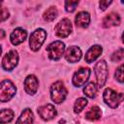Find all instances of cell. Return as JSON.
Listing matches in <instances>:
<instances>
[{
    "mask_svg": "<svg viewBox=\"0 0 124 124\" xmlns=\"http://www.w3.org/2000/svg\"><path fill=\"white\" fill-rule=\"evenodd\" d=\"M8 17H9V12H8V10L6 8H2V11H1V21H4Z\"/></svg>",
    "mask_w": 124,
    "mask_h": 124,
    "instance_id": "obj_27",
    "label": "cell"
},
{
    "mask_svg": "<svg viewBox=\"0 0 124 124\" xmlns=\"http://www.w3.org/2000/svg\"><path fill=\"white\" fill-rule=\"evenodd\" d=\"M18 62V53L16 50H10L2 59V68L5 71H12L16 68Z\"/></svg>",
    "mask_w": 124,
    "mask_h": 124,
    "instance_id": "obj_8",
    "label": "cell"
},
{
    "mask_svg": "<svg viewBox=\"0 0 124 124\" xmlns=\"http://www.w3.org/2000/svg\"><path fill=\"white\" fill-rule=\"evenodd\" d=\"M119 23H120V16L116 13H110L108 16H106L103 19V26L106 28L119 25Z\"/></svg>",
    "mask_w": 124,
    "mask_h": 124,
    "instance_id": "obj_16",
    "label": "cell"
},
{
    "mask_svg": "<svg viewBox=\"0 0 124 124\" xmlns=\"http://www.w3.org/2000/svg\"><path fill=\"white\" fill-rule=\"evenodd\" d=\"M97 93V86L94 82H89L83 88V94L88 98H94Z\"/></svg>",
    "mask_w": 124,
    "mask_h": 124,
    "instance_id": "obj_20",
    "label": "cell"
},
{
    "mask_svg": "<svg viewBox=\"0 0 124 124\" xmlns=\"http://www.w3.org/2000/svg\"><path fill=\"white\" fill-rule=\"evenodd\" d=\"M75 23L77 26L81 27V28L87 27L90 23V15L84 11L78 13V15L75 17Z\"/></svg>",
    "mask_w": 124,
    "mask_h": 124,
    "instance_id": "obj_15",
    "label": "cell"
},
{
    "mask_svg": "<svg viewBox=\"0 0 124 124\" xmlns=\"http://www.w3.org/2000/svg\"><path fill=\"white\" fill-rule=\"evenodd\" d=\"M1 34H2V35H1V38L3 39V38H4V30H1Z\"/></svg>",
    "mask_w": 124,
    "mask_h": 124,
    "instance_id": "obj_28",
    "label": "cell"
},
{
    "mask_svg": "<svg viewBox=\"0 0 124 124\" xmlns=\"http://www.w3.org/2000/svg\"><path fill=\"white\" fill-rule=\"evenodd\" d=\"M114 77H115L117 81H119L121 83H124V64L120 65L117 68V70L114 74Z\"/></svg>",
    "mask_w": 124,
    "mask_h": 124,
    "instance_id": "obj_23",
    "label": "cell"
},
{
    "mask_svg": "<svg viewBox=\"0 0 124 124\" xmlns=\"http://www.w3.org/2000/svg\"><path fill=\"white\" fill-rule=\"evenodd\" d=\"M67 93V89L62 81H56L50 87V98L55 104L62 103L66 99Z\"/></svg>",
    "mask_w": 124,
    "mask_h": 124,
    "instance_id": "obj_3",
    "label": "cell"
},
{
    "mask_svg": "<svg viewBox=\"0 0 124 124\" xmlns=\"http://www.w3.org/2000/svg\"><path fill=\"white\" fill-rule=\"evenodd\" d=\"M103 99L110 108H116L124 100V94L118 93L111 88H106L103 93Z\"/></svg>",
    "mask_w": 124,
    "mask_h": 124,
    "instance_id": "obj_1",
    "label": "cell"
},
{
    "mask_svg": "<svg viewBox=\"0 0 124 124\" xmlns=\"http://www.w3.org/2000/svg\"><path fill=\"white\" fill-rule=\"evenodd\" d=\"M95 75H96V79H97V85L98 87H103L108 79V64L104 59L99 60L94 68Z\"/></svg>",
    "mask_w": 124,
    "mask_h": 124,
    "instance_id": "obj_2",
    "label": "cell"
},
{
    "mask_svg": "<svg viewBox=\"0 0 124 124\" xmlns=\"http://www.w3.org/2000/svg\"><path fill=\"white\" fill-rule=\"evenodd\" d=\"M14 111L10 108H2L0 111V123L1 124H5V123H9L13 120L14 118Z\"/></svg>",
    "mask_w": 124,
    "mask_h": 124,
    "instance_id": "obj_19",
    "label": "cell"
},
{
    "mask_svg": "<svg viewBox=\"0 0 124 124\" xmlns=\"http://www.w3.org/2000/svg\"><path fill=\"white\" fill-rule=\"evenodd\" d=\"M65 58L68 62L71 63H76L78 61H79V59L81 58V50L78 46H69L66 49L65 52Z\"/></svg>",
    "mask_w": 124,
    "mask_h": 124,
    "instance_id": "obj_12",
    "label": "cell"
},
{
    "mask_svg": "<svg viewBox=\"0 0 124 124\" xmlns=\"http://www.w3.org/2000/svg\"><path fill=\"white\" fill-rule=\"evenodd\" d=\"M102 51H103V48L99 45H95L91 46L85 53V61L87 63H92L101 55Z\"/></svg>",
    "mask_w": 124,
    "mask_h": 124,
    "instance_id": "obj_14",
    "label": "cell"
},
{
    "mask_svg": "<svg viewBox=\"0 0 124 124\" xmlns=\"http://www.w3.org/2000/svg\"><path fill=\"white\" fill-rule=\"evenodd\" d=\"M46 38V32L44 29L42 28L36 29L30 35V38H29V46H30L31 50L33 51L39 50L42 45L44 44Z\"/></svg>",
    "mask_w": 124,
    "mask_h": 124,
    "instance_id": "obj_5",
    "label": "cell"
},
{
    "mask_svg": "<svg viewBox=\"0 0 124 124\" xmlns=\"http://www.w3.org/2000/svg\"><path fill=\"white\" fill-rule=\"evenodd\" d=\"M38 113L43 120L48 121V120L53 119L56 116L57 111H56V108H54V106H52L51 104H46L38 108Z\"/></svg>",
    "mask_w": 124,
    "mask_h": 124,
    "instance_id": "obj_10",
    "label": "cell"
},
{
    "mask_svg": "<svg viewBox=\"0 0 124 124\" xmlns=\"http://www.w3.org/2000/svg\"><path fill=\"white\" fill-rule=\"evenodd\" d=\"M123 58H124V48H120V49L114 51L110 57L112 62H118V61L122 60Z\"/></svg>",
    "mask_w": 124,
    "mask_h": 124,
    "instance_id": "obj_24",
    "label": "cell"
},
{
    "mask_svg": "<svg viewBox=\"0 0 124 124\" xmlns=\"http://www.w3.org/2000/svg\"><path fill=\"white\" fill-rule=\"evenodd\" d=\"M87 100L85 98H78L74 105V112L75 113H79L83 110V108L86 107L87 105Z\"/></svg>",
    "mask_w": 124,
    "mask_h": 124,
    "instance_id": "obj_22",
    "label": "cell"
},
{
    "mask_svg": "<svg viewBox=\"0 0 124 124\" xmlns=\"http://www.w3.org/2000/svg\"><path fill=\"white\" fill-rule=\"evenodd\" d=\"M38 86H39V81H38V78L34 75H29L25 78L24 89L27 94L34 95L38 90Z\"/></svg>",
    "mask_w": 124,
    "mask_h": 124,
    "instance_id": "obj_11",
    "label": "cell"
},
{
    "mask_svg": "<svg viewBox=\"0 0 124 124\" xmlns=\"http://www.w3.org/2000/svg\"><path fill=\"white\" fill-rule=\"evenodd\" d=\"M89 77H90V70L88 68H80L74 74L72 82L76 87H80L85 84Z\"/></svg>",
    "mask_w": 124,
    "mask_h": 124,
    "instance_id": "obj_9",
    "label": "cell"
},
{
    "mask_svg": "<svg viewBox=\"0 0 124 124\" xmlns=\"http://www.w3.org/2000/svg\"><path fill=\"white\" fill-rule=\"evenodd\" d=\"M33 119H34V117H33L32 110L30 108H25L21 112L20 116L17 118L16 124H32Z\"/></svg>",
    "mask_w": 124,
    "mask_h": 124,
    "instance_id": "obj_17",
    "label": "cell"
},
{
    "mask_svg": "<svg viewBox=\"0 0 124 124\" xmlns=\"http://www.w3.org/2000/svg\"><path fill=\"white\" fill-rule=\"evenodd\" d=\"M27 37V32L23 28H16L10 35L11 43L14 46H17L25 41Z\"/></svg>",
    "mask_w": 124,
    "mask_h": 124,
    "instance_id": "obj_13",
    "label": "cell"
},
{
    "mask_svg": "<svg viewBox=\"0 0 124 124\" xmlns=\"http://www.w3.org/2000/svg\"><path fill=\"white\" fill-rule=\"evenodd\" d=\"M122 41H123V43H124V32H123V34H122Z\"/></svg>",
    "mask_w": 124,
    "mask_h": 124,
    "instance_id": "obj_29",
    "label": "cell"
},
{
    "mask_svg": "<svg viewBox=\"0 0 124 124\" xmlns=\"http://www.w3.org/2000/svg\"><path fill=\"white\" fill-rule=\"evenodd\" d=\"M121 3H122V4H124V1H121Z\"/></svg>",
    "mask_w": 124,
    "mask_h": 124,
    "instance_id": "obj_30",
    "label": "cell"
},
{
    "mask_svg": "<svg viewBox=\"0 0 124 124\" xmlns=\"http://www.w3.org/2000/svg\"><path fill=\"white\" fill-rule=\"evenodd\" d=\"M65 51V44L61 41H54L46 47V52L51 60H59Z\"/></svg>",
    "mask_w": 124,
    "mask_h": 124,
    "instance_id": "obj_6",
    "label": "cell"
},
{
    "mask_svg": "<svg viewBox=\"0 0 124 124\" xmlns=\"http://www.w3.org/2000/svg\"><path fill=\"white\" fill-rule=\"evenodd\" d=\"M16 92V88L11 80L9 79L3 80L0 84V101L3 103L10 101L15 96Z\"/></svg>",
    "mask_w": 124,
    "mask_h": 124,
    "instance_id": "obj_4",
    "label": "cell"
},
{
    "mask_svg": "<svg viewBox=\"0 0 124 124\" xmlns=\"http://www.w3.org/2000/svg\"><path fill=\"white\" fill-rule=\"evenodd\" d=\"M54 31L57 37L59 38H66L68 37L72 31H73V26L72 23L70 21V19L68 18H63L61 19L54 27Z\"/></svg>",
    "mask_w": 124,
    "mask_h": 124,
    "instance_id": "obj_7",
    "label": "cell"
},
{
    "mask_svg": "<svg viewBox=\"0 0 124 124\" xmlns=\"http://www.w3.org/2000/svg\"><path fill=\"white\" fill-rule=\"evenodd\" d=\"M112 3V1H105V0H103V1H100L99 2V6H100V9L101 10H103V11H105L110 4Z\"/></svg>",
    "mask_w": 124,
    "mask_h": 124,
    "instance_id": "obj_26",
    "label": "cell"
},
{
    "mask_svg": "<svg viewBox=\"0 0 124 124\" xmlns=\"http://www.w3.org/2000/svg\"><path fill=\"white\" fill-rule=\"evenodd\" d=\"M101 116H102V111H101L100 108L97 106L91 107L90 109L85 113V118L87 120H90V121L98 120L101 118Z\"/></svg>",
    "mask_w": 124,
    "mask_h": 124,
    "instance_id": "obj_18",
    "label": "cell"
},
{
    "mask_svg": "<svg viewBox=\"0 0 124 124\" xmlns=\"http://www.w3.org/2000/svg\"><path fill=\"white\" fill-rule=\"evenodd\" d=\"M78 5V1H66L65 2V10L68 13H73L77 6Z\"/></svg>",
    "mask_w": 124,
    "mask_h": 124,
    "instance_id": "obj_25",
    "label": "cell"
},
{
    "mask_svg": "<svg viewBox=\"0 0 124 124\" xmlns=\"http://www.w3.org/2000/svg\"><path fill=\"white\" fill-rule=\"evenodd\" d=\"M57 14H58V12H57V9L55 7H49L47 10L45 11L43 16H44V19L45 20H46V21H52V20H54L56 18Z\"/></svg>",
    "mask_w": 124,
    "mask_h": 124,
    "instance_id": "obj_21",
    "label": "cell"
}]
</instances>
